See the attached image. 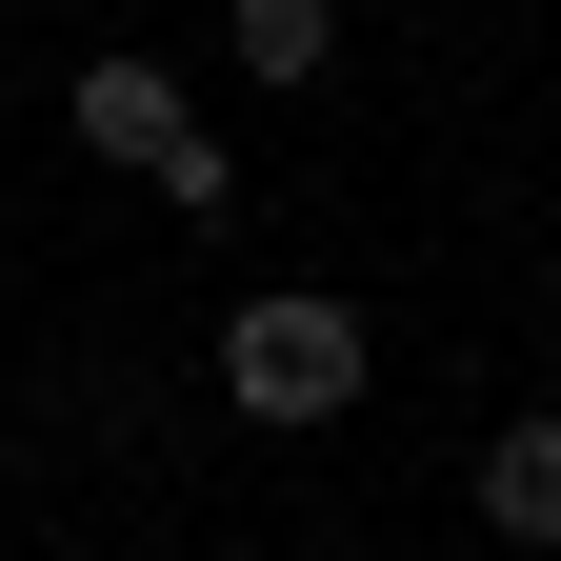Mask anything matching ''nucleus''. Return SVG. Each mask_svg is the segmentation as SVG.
Instances as JSON below:
<instances>
[{"instance_id": "1", "label": "nucleus", "mask_w": 561, "mask_h": 561, "mask_svg": "<svg viewBox=\"0 0 561 561\" xmlns=\"http://www.w3.org/2000/svg\"><path fill=\"white\" fill-rule=\"evenodd\" d=\"M60 121H81V161H121V181H161V221H221L241 201V140L181 101V60H140V41H101L81 81H60Z\"/></svg>"}, {"instance_id": "2", "label": "nucleus", "mask_w": 561, "mask_h": 561, "mask_svg": "<svg viewBox=\"0 0 561 561\" xmlns=\"http://www.w3.org/2000/svg\"><path fill=\"white\" fill-rule=\"evenodd\" d=\"M362 301L341 280H261V301H221V421H261V442H301V421L362 401Z\"/></svg>"}, {"instance_id": "3", "label": "nucleus", "mask_w": 561, "mask_h": 561, "mask_svg": "<svg viewBox=\"0 0 561 561\" xmlns=\"http://www.w3.org/2000/svg\"><path fill=\"white\" fill-rule=\"evenodd\" d=\"M461 502H481V541H561V421H541V401L481 442V481H461Z\"/></svg>"}, {"instance_id": "4", "label": "nucleus", "mask_w": 561, "mask_h": 561, "mask_svg": "<svg viewBox=\"0 0 561 561\" xmlns=\"http://www.w3.org/2000/svg\"><path fill=\"white\" fill-rule=\"evenodd\" d=\"M221 60L241 81H341V0H221Z\"/></svg>"}]
</instances>
